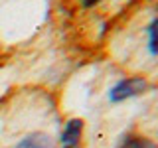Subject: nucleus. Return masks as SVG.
<instances>
[{
  "label": "nucleus",
  "instance_id": "f257e3e1",
  "mask_svg": "<svg viewBox=\"0 0 158 148\" xmlns=\"http://www.w3.org/2000/svg\"><path fill=\"white\" fill-rule=\"evenodd\" d=\"M144 89H146V81L142 77H128V79L118 81L117 85L111 89L109 97H111L113 103H118V101H125V99H128V97L140 95Z\"/></svg>",
  "mask_w": 158,
  "mask_h": 148
},
{
  "label": "nucleus",
  "instance_id": "f03ea898",
  "mask_svg": "<svg viewBox=\"0 0 158 148\" xmlns=\"http://www.w3.org/2000/svg\"><path fill=\"white\" fill-rule=\"evenodd\" d=\"M81 130H83V121H79V118L69 121L61 132V146L63 148H75L79 144V138H81Z\"/></svg>",
  "mask_w": 158,
  "mask_h": 148
},
{
  "label": "nucleus",
  "instance_id": "7ed1b4c3",
  "mask_svg": "<svg viewBox=\"0 0 158 148\" xmlns=\"http://www.w3.org/2000/svg\"><path fill=\"white\" fill-rule=\"evenodd\" d=\"M14 148H53V144H52V138L48 134H44V132H32L26 138H22Z\"/></svg>",
  "mask_w": 158,
  "mask_h": 148
},
{
  "label": "nucleus",
  "instance_id": "20e7f679",
  "mask_svg": "<svg viewBox=\"0 0 158 148\" xmlns=\"http://www.w3.org/2000/svg\"><path fill=\"white\" fill-rule=\"evenodd\" d=\"M118 148H156V144L152 140H148V138L140 136V134H128L121 142Z\"/></svg>",
  "mask_w": 158,
  "mask_h": 148
},
{
  "label": "nucleus",
  "instance_id": "39448f33",
  "mask_svg": "<svg viewBox=\"0 0 158 148\" xmlns=\"http://www.w3.org/2000/svg\"><path fill=\"white\" fill-rule=\"evenodd\" d=\"M148 36H150V39H148V47H150V53L158 56V18L150 24V26H148Z\"/></svg>",
  "mask_w": 158,
  "mask_h": 148
},
{
  "label": "nucleus",
  "instance_id": "423d86ee",
  "mask_svg": "<svg viewBox=\"0 0 158 148\" xmlns=\"http://www.w3.org/2000/svg\"><path fill=\"white\" fill-rule=\"evenodd\" d=\"M81 2H83V6H87V8H89V6H93V4H97L99 0H81Z\"/></svg>",
  "mask_w": 158,
  "mask_h": 148
}]
</instances>
